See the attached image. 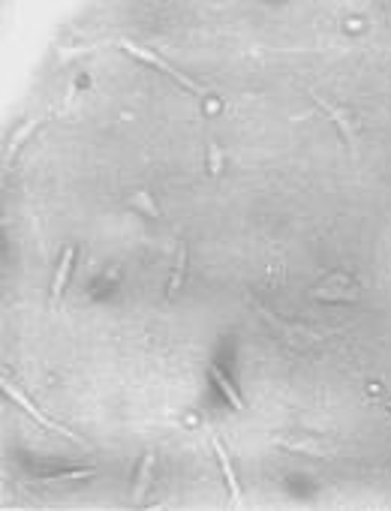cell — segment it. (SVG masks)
<instances>
[{"label": "cell", "mask_w": 391, "mask_h": 511, "mask_svg": "<svg viewBox=\"0 0 391 511\" xmlns=\"http://www.w3.org/2000/svg\"><path fill=\"white\" fill-rule=\"evenodd\" d=\"M130 208H138V211L148 214V216H163V214H160V208H157V202L150 199V196L145 193V189H138V193H133V196H130Z\"/></svg>", "instance_id": "10"}, {"label": "cell", "mask_w": 391, "mask_h": 511, "mask_svg": "<svg viewBox=\"0 0 391 511\" xmlns=\"http://www.w3.org/2000/svg\"><path fill=\"white\" fill-rule=\"evenodd\" d=\"M316 102H319V106L328 111V118H331V121L337 123L340 136H343L349 145H356V138H358V126H356V121H352V114H349L346 109H340V106H331V102L322 99V97H316Z\"/></svg>", "instance_id": "3"}, {"label": "cell", "mask_w": 391, "mask_h": 511, "mask_svg": "<svg viewBox=\"0 0 391 511\" xmlns=\"http://www.w3.org/2000/svg\"><path fill=\"white\" fill-rule=\"evenodd\" d=\"M150 476H154V454H145L142 466H138V478H136V488H133V502H136V505H142V502H145V493H148Z\"/></svg>", "instance_id": "6"}, {"label": "cell", "mask_w": 391, "mask_h": 511, "mask_svg": "<svg viewBox=\"0 0 391 511\" xmlns=\"http://www.w3.org/2000/svg\"><path fill=\"white\" fill-rule=\"evenodd\" d=\"M4 391H6V394H9V397H12V400H16V403H18L21 409H24V412H31V415H33L36 421H40V424H43V427H48V430H57V433H64V436H70L72 442H82V436H75V433H72V430H67L64 424H52V421H48V418H45L43 412H40V409H36V406H33V403H31L28 397H24V394H21V391H18L16 385H9V382H4Z\"/></svg>", "instance_id": "2"}, {"label": "cell", "mask_w": 391, "mask_h": 511, "mask_svg": "<svg viewBox=\"0 0 391 511\" xmlns=\"http://www.w3.org/2000/svg\"><path fill=\"white\" fill-rule=\"evenodd\" d=\"M72 256H75L72 247H64V253H60V265H57L55 286H52V307H55V310H57L60 295H64V289H67V280H70V271H72Z\"/></svg>", "instance_id": "4"}, {"label": "cell", "mask_w": 391, "mask_h": 511, "mask_svg": "<svg viewBox=\"0 0 391 511\" xmlns=\"http://www.w3.org/2000/svg\"><path fill=\"white\" fill-rule=\"evenodd\" d=\"M223 172V150L217 148V142H208V175L220 177Z\"/></svg>", "instance_id": "12"}, {"label": "cell", "mask_w": 391, "mask_h": 511, "mask_svg": "<svg viewBox=\"0 0 391 511\" xmlns=\"http://www.w3.org/2000/svg\"><path fill=\"white\" fill-rule=\"evenodd\" d=\"M184 271H187V244L181 241V244H178V265H175L172 280H169V289H166V298H169V301L178 295V289H181V283H184Z\"/></svg>", "instance_id": "8"}, {"label": "cell", "mask_w": 391, "mask_h": 511, "mask_svg": "<svg viewBox=\"0 0 391 511\" xmlns=\"http://www.w3.org/2000/svg\"><path fill=\"white\" fill-rule=\"evenodd\" d=\"M121 48H123V51H130V55H136L138 60L150 63V67L163 70V72H166V75H172V79H175V82H181V84H184V87H187V91H190V94L202 97V87H199V84H196L193 79H187V75H184V72H181L178 67H172L169 60H163V57L157 55V51H148V48H142V45H133V43H121Z\"/></svg>", "instance_id": "1"}, {"label": "cell", "mask_w": 391, "mask_h": 511, "mask_svg": "<svg viewBox=\"0 0 391 511\" xmlns=\"http://www.w3.org/2000/svg\"><path fill=\"white\" fill-rule=\"evenodd\" d=\"M280 445H283V449H289V451H304V454H313V457H325L328 454V449H325V445H319V442H304V439L289 442V439H280Z\"/></svg>", "instance_id": "9"}, {"label": "cell", "mask_w": 391, "mask_h": 511, "mask_svg": "<svg viewBox=\"0 0 391 511\" xmlns=\"http://www.w3.org/2000/svg\"><path fill=\"white\" fill-rule=\"evenodd\" d=\"M94 469H72V472H57V476H48L45 481H70V478H91Z\"/></svg>", "instance_id": "13"}, {"label": "cell", "mask_w": 391, "mask_h": 511, "mask_svg": "<svg viewBox=\"0 0 391 511\" xmlns=\"http://www.w3.org/2000/svg\"><path fill=\"white\" fill-rule=\"evenodd\" d=\"M211 442H214V451H217V457H220V466H223V476H226V484H229L232 500H235V502H241V484H238L235 472H232V460H229V454H226V445H223L217 436H214Z\"/></svg>", "instance_id": "5"}, {"label": "cell", "mask_w": 391, "mask_h": 511, "mask_svg": "<svg viewBox=\"0 0 391 511\" xmlns=\"http://www.w3.org/2000/svg\"><path fill=\"white\" fill-rule=\"evenodd\" d=\"M208 373H211V379H214V382H217V388H220V391L226 394V400L232 403V409H244V400H241V394H238V388L232 385L229 379H226V373H223V370H220L217 364H211V367H208Z\"/></svg>", "instance_id": "7"}, {"label": "cell", "mask_w": 391, "mask_h": 511, "mask_svg": "<svg viewBox=\"0 0 391 511\" xmlns=\"http://www.w3.org/2000/svg\"><path fill=\"white\" fill-rule=\"evenodd\" d=\"M43 121H45V114H40V118H36V121H28V123H24V126H21V130L16 133V138H12V145H9V150H6V160H9V157H12V153H16V150H18V145H21V142H24V138H28V136H31V133H33V130H36V126H40Z\"/></svg>", "instance_id": "11"}]
</instances>
